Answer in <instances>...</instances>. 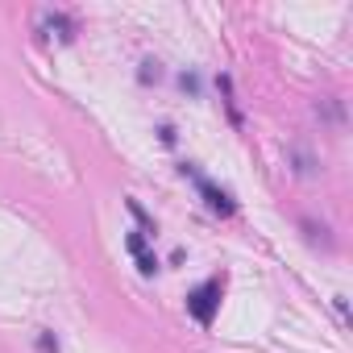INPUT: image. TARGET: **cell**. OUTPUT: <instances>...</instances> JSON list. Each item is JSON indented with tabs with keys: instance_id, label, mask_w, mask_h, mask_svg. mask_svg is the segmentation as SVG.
I'll return each instance as SVG.
<instances>
[{
	"instance_id": "cell-1",
	"label": "cell",
	"mask_w": 353,
	"mask_h": 353,
	"mask_svg": "<svg viewBox=\"0 0 353 353\" xmlns=\"http://www.w3.org/2000/svg\"><path fill=\"white\" fill-rule=\"evenodd\" d=\"M216 303H221V283H216V279L200 283V287L188 295V312H192L200 324H212V316H216Z\"/></svg>"
},
{
	"instance_id": "cell-2",
	"label": "cell",
	"mask_w": 353,
	"mask_h": 353,
	"mask_svg": "<svg viewBox=\"0 0 353 353\" xmlns=\"http://www.w3.org/2000/svg\"><path fill=\"white\" fill-rule=\"evenodd\" d=\"M183 174H192V179H196V188H200V196L208 200V208H212L216 216H233V212H237V204H233V200H229V196H225V192H221L216 183H208V179H204V174L196 170V166H183Z\"/></svg>"
},
{
	"instance_id": "cell-3",
	"label": "cell",
	"mask_w": 353,
	"mask_h": 353,
	"mask_svg": "<svg viewBox=\"0 0 353 353\" xmlns=\"http://www.w3.org/2000/svg\"><path fill=\"white\" fill-rule=\"evenodd\" d=\"M137 270H141V274H154V270H158V258H154L150 250H141V254H137Z\"/></svg>"
},
{
	"instance_id": "cell-4",
	"label": "cell",
	"mask_w": 353,
	"mask_h": 353,
	"mask_svg": "<svg viewBox=\"0 0 353 353\" xmlns=\"http://www.w3.org/2000/svg\"><path fill=\"white\" fill-rule=\"evenodd\" d=\"M125 245H129V254L137 258V254L145 250V233H129V237H125Z\"/></svg>"
},
{
	"instance_id": "cell-5",
	"label": "cell",
	"mask_w": 353,
	"mask_h": 353,
	"mask_svg": "<svg viewBox=\"0 0 353 353\" xmlns=\"http://www.w3.org/2000/svg\"><path fill=\"white\" fill-rule=\"evenodd\" d=\"M158 75H162V71H158V63H141V79H145V83H150V79H158Z\"/></svg>"
}]
</instances>
